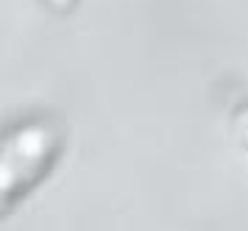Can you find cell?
Here are the masks:
<instances>
[{
    "label": "cell",
    "instance_id": "6da1fadb",
    "mask_svg": "<svg viewBox=\"0 0 248 231\" xmlns=\"http://www.w3.org/2000/svg\"><path fill=\"white\" fill-rule=\"evenodd\" d=\"M67 145V128L50 111H28L0 137V215L9 217L45 181Z\"/></svg>",
    "mask_w": 248,
    "mask_h": 231
},
{
    "label": "cell",
    "instance_id": "7a4b0ae2",
    "mask_svg": "<svg viewBox=\"0 0 248 231\" xmlns=\"http://www.w3.org/2000/svg\"><path fill=\"white\" fill-rule=\"evenodd\" d=\"M50 11H56V14H70V11H76L78 6V0H42Z\"/></svg>",
    "mask_w": 248,
    "mask_h": 231
},
{
    "label": "cell",
    "instance_id": "3957f363",
    "mask_svg": "<svg viewBox=\"0 0 248 231\" xmlns=\"http://www.w3.org/2000/svg\"><path fill=\"white\" fill-rule=\"evenodd\" d=\"M246 139H248V123H246Z\"/></svg>",
    "mask_w": 248,
    "mask_h": 231
}]
</instances>
